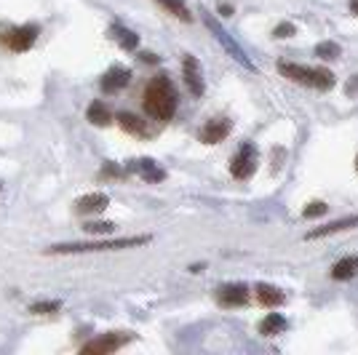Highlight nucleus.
Returning a JSON list of instances; mask_svg holds the SVG:
<instances>
[{"label":"nucleus","instance_id":"nucleus-5","mask_svg":"<svg viewBox=\"0 0 358 355\" xmlns=\"http://www.w3.org/2000/svg\"><path fill=\"white\" fill-rule=\"evenodd\" d=\"M257 163H259V155H257V147L252 142H243L238 147V152L230 158V174L236 179H252L254 171H257Z\"/></svg>","mask_w":358,"mask_h":355},{"label":"nucleus","instance_id":"nucleus-12","mask_svg":"<svg viewBox=\"0 0 358 355\" xmlns=\"http://www.w3.org/2000/svg\"><path fill=\"white\" fill-rule=\"evenodd\" d=\"M129 80H131V70L129 67H110L105 73V78H102V91L115 94V91L126 89Z\"/></svg>","mask_w":358,"mask_h":355},{"label":"nucleus","instance_id":"nucleus-4","mask_svg":"<svg viewBox=\"0 0 358 355\" xmlns=\"http://www.w3.org/2000/svg\"><path fill=\"white\" fill-rule=\"evenodd\" d=\"M134 340V334H129V331H113V334H102V337H96V340L86 342L83 347H80V353L83 355H110L120 350L123 345H129V342Z\"/></svg>","mask_w":358,"mask_h":355},{"label":"nucleus","instance_id":"nucleus-7","mask_svg":"<svg viewBox=\"0 0 358 355\" xmlns=\"http://www.w3.org/2000/svg\"><path fill=\"white\" fill-rule=\"evenodd\" d=\"M3 41H6V45H8L11 51H27V48H32V43L38 41V27H35V24L14 27V30H8V35H3Z\"/></svg>","mask_w":358,"mask_h":355},{"label":"nucleus","instance_id":"nucleus-28","mask_svg":"<svg viewBox=\"0 0 358 355\" xmlns=\"http://www.w3.org/2000/svg\"><path fill=\"white\" fill-rule=\"evenodd\" d=\"M220 14H222V16H233V6H230V3H220Z\"/></svg>","mask_w":358,"mask_h":355},{"label":"nucleus","instance_id":"nucleus-26","mask_svg":"<svg viewBox=\"0 0 358 355\" xmlns=\"http://www.w3.org/2000/svg\"><path fill=\"white\" fill-rule=\"evenodd\" d=\"M292 35H297V27L292 22H284V24H278L273 30V38H292Z\"/></svg>","mask_w":358,"mask_h":355},{"label":"nucleus","instance_id":"nucleus-31","mask_svg":"<svg viewBox=\"0 0 358 355\" xmlns=\"http://www.w3.org/2000/svg\"><path fill=\"white\" fill-rule=\"evenodd\" d=\"M356 168H358V158H356Z\"/></svg>","mask_w":358,"mask_h":355},{"label":"nucleus","instance_id":"nucleus-8","mask_svg":"<svg viewBox=\"0 0 358 355\" xmlns=\"http://www.w3.org/2000/svg\"><path fill=\"white\" fill-rule=\"evenodd\" d=\"M182 75H185V83H187V89L193 96H203V91H206V83H203V73H201V64L195 57H185L182 59Z\"/></svg>","mask_w":358,"mask_h":355},{"label":"nucleus","instance_id":"nucleus-13","mask_svg":"<svg viewBox=\"0 0 358 355\" xmlns=\"http://www.w3.org/2000/svg\"><path fill=\"white\" fill-rule=\"evenodd\" d=\"M107 206H110V198H107L105 193H89L75 201V211H78V214H99V211H105Z\"/></svg>","mask_w":358,"mask_h":355},{"label":"nucleus","instance_id":"nucleus-29","mask_svg":"<svg viewBox=\"0 0 358 355\" xmlns=\"http://www.w3.org/2000/svg\"><path fill=\"white\" fill-rule=\"evenodd\" d=\"M142 59L150 61V64H155V61H158V57H155V54H142Z\"/></svg>","mask_w":358,"mask_h":355},{"label":"nucleus","instance_id":"nucleus-11","mask_svg":"<svg viewBox=\"0 0 358 355\" xmlns=\"http://www.w3.org/2000/svg\"><path fill=\"white\" fill-rule=\"evenodd\" d=\"M129 171H136V174L145 179V182H150V184H158V182H164V179H166L164 168H161L155 161H150V158L131 161V163H129Z\"/></svg>","mask_w":358,"mask_h":355},{"label":"nucleus","instance_id":"nucleus-25","mask_svg":"<svg viewBox=\"0 0 358 355\" xmlns=\"http://www.w3.org/2000/svg\"><path fill=\"white\" fill-rule=\"evenodd\" d=\"M83 230L91 233V236H107V233H113V230H115V224L113 222H86L83 224Z\"/></svg>","mask_w":358,"mask_h":355},{"label":"nucleus","instance_id":"nucleus-15","mask_svg":"<svg viewBox=\"0 0 358 355\" xmlns=\"http://www.w3.org/2000/svg\"><path fill=\"white\" fill-rule=\"evenodd\" d=\"M257 299H259V305H265V307H281L286 302V294L278 286H273V283H259V286H257Z\"/></svg>","mask_w":358,"mask_h":355},{"label":"nucleus","instance_id":"nucleus-3","mask_svg":"<svg viewBox=\"0 0 358 355\" xmlns=\"http://www.w3.org/2000/svg\"><path fill=\"white\" fill-rule=\"evenodd\" d=\"M278 73L294 80L299 86H310L318 91H329L334 86V75L329 70H318V67H305V64H294V61H278Z\"/></svg>","mask_w":358,"mask_h":355},{"label":"nucleus","instance_id":"nucleus-16","mask_svg":"<svg viewBox=\"0 0 358 355\" xmlns=\"http://www.w3.org/2000/svg\"><path fill=\"white\" fill-rule=\"evenodd\" d=\"M353 275H358V254L345 256V259H340L337 265L331 267V278H334V281H348V278H353Z\"/></svg>","mask_w":358,"mask_h":355},{"label":"nucleus","instance_id":"nucleus-21","mask_svg":"<svg viewBox=\"0 0 358 355\" xmlns=\"http://www.w3.org/2000/svg\"><path fill=\"white\" fill-rule=\"evenodd\" d=\"M158 3H161L171 16H177L182 22H193V14H190V8H187L185 0H158Z\"/></svg>","mask_w":358,"mask_h":355},{"label":"nucleus","instance_id":"nucleus-20","mask_svg":"<svg viewBox=\"0 0 358 355\" xmlns=\"http://www.w3.org/2000/svg\"><path fill=\"white\" fill-rule=\"evenodd\" d=\"M86 115H89V120L94 123V126H107V123L113 120V115H110V110H107V104H105V102H99V99L89 104V113H86Z\"/></svg>","mask_w":358,"mask_h":355},{"label":"nucleus","instance_id":"nucleus-24","mask_svg":"<svg viewBox=\"0 0 358 355\" xmlns=\"http://www.w3.org/2000/svg\"><path fill=\"white\" fill-rule=\"evenodd\" d=\"M62 307V302H35V305H30V312L32 315H51V312H57Z\"/></svg>","mask_w":358,"mask_h":355},{"label":"nucleus","instance_id":"nucleus-6","mask_svg":"<svg viewBox=\"0 0 358 355\" xmlns=\"http://www.w3.org/2000/svg\"><path fill=\"white\" fill-rule=\"evenodd\" d=\"M206 27H209V30L214 32V38H217V41H220V43H222L224 48L230 51V57H233V59L238 61V64H243L246 70H254V64H252V59L246 57V51H241L238 43L230 38V32H224L222 27L217 24V19H214V16H206Z\"/></svg>","mask_w":358,"mask_h":355},{"label":"nucleus","instance_id":"nucleus-23","mask_svg":"<svg viewBox=\"0 0 358 355\" xmlns=\"http://www.w3.org/2000/svg\"><path fill=\"white\" fill-rule=\"evenodd\" d=\"M327 211H329V206L324 201H313V203H308V206L302 208V217H305V219H318V217H324Z\"/></svg>","mask_w":358,"mask_h":355},{"label":"nucleus","instance_id":"nucleus-19","mask_svg":"<svg viewBox=\"0 0 358 355\" xmlns=\"http://www.w3.org/2000/svg\"><path fill=\"white\" fill-rule=\"evenodd\" d=\"M118 123H120V129H123V131L136 133V136H145V133H148V126H145V120H139L136 115H131V113H120Z\"/></svg>","mask_w":358,"mask_h":355},{"label":"nucleus","instance_id":"nucleus-22","mask_svg":"<svg viewBox=\"0 0 358 355\" xmlns=\"http://www.w3.org/2000/svg\"><path fill=\"white\" fill-rule=\"evenodd\" d=\"M340 54H343V48H340V43H334V41H321V43L315 45V57H318V59L331 61V59H337Z\"/></svg>","mask_w":358,"mask_h":355},{"label":"nucleus","instance_id":"nucleus-14","mask_svg":"<svg viewBox=\"0 0 358 355\" xmlns=\"http://www.w3.org/2000/svg\"><path fill=\"white\" fill-rule=\"evenodd\" d=\"M353 227H358V214H356V217H343V219H337V222H329V224H324V227H315V230H310V233H308V238H310V240H315V238L334 236V233L353 230Z\"/></svg>","mask_w":358,"mask_h":355},{"label":"nucleus","instance_id":"nucleus-30","mask_svg":"<svg viewBox=\"0 0 358 355\" xmlns=\"http://www.w3.org/2000/svg\"><path fill=\"white\" fill-rule=\"evenodd\" d=\"M350 11L358 16V0H350Z\"/></svg>","mask_w":358,"mask_h":355},{"label":"nucleus","instance_id":"nucleus-18","mask_svg":"<svg viewBox=\"0 0 358 355\" xmlns=\"http://www.w3.org/2000/svg\"><path fill=\"white\" fill-rule=\"evenodd\" d=\"M286 328V318L281 315V312H270V315H265V321L259 324V334L262 337H275V334H281Z\"/></svg>","mask_w":358,"mask_h":355},{"label":"nucleus","instance_id":"nucleus-1","mask_svg":"<svg viewBox=\"0 0 358 355\" xmlns=\"http://www.w3.org/2000/svg\"><path fill=\"white\" fill-rule=\"evenodd\" d=\"M142 104H145V113L152 120L174 118V113H177V91L171 86V80L166 75H155L148 83V89H145Z\"/></svg>","mask_w":358,"mask_h":355},{"label":"nucleus","instance_id":"nucleus-17","mask_svg":"<svg viewBox=\"0 0 358 355\" xmlns=\"http://www.w3.org/2000/svg\"><path fill=\"white\" fill-rule=\"evenodd\" d=\"M110 35L118 41V45L123 48V51H134L136 45H139V35L136 32H131L129 27H120V24H113V30H110Z\"/></svg>","mask_w":358,"mask_h":355},{"label":"nucleus","instance_id":"nucleus-9","mask_svg":"<svg viewBox=\"0 0 358 355\" xmlns=\"http://www.w3.org/2000/svg\"><path fill=\"white\" fill-rule=\"evenodd\" d=\"M217 302L224 307H241L249 302V289L243 283H224L217 289Z\"/></svg>","mask_w":358,"mask_h":355},{"label":"nucleus","instance_id":"nucleus-27","mask_svg":"<svg viewBox=\"0 0 358 355\" xmlns=\"http://www.w3.org/2000/svg\"><path fill=\"white\" fill-rule=\"evenodd\" d=\"M102 174H105V177H120V168L118 166H110V163H107L105 168H102Z\"/></svg>","mask_w":358,"mask_h":355},{"label":"nucleus","instance_id":"nucleus-2","mask_svg":"<svg viewBox=\"0 0 358 355\" xmlns=\"http://www.w3.org/2000/svg\"><path fill=\"white\" fill-rule=\"evenodd\" d=\"M152 238L131 236V238H110V240H91V243H57L48 246L45 254H94V252H120V249H136L145 246Z\"/></svg>","mask_w":358,"mask_h":355},{"label":"nucleus","instance_id":"nucleus-10","mask_svg":"<svg viewBox=\"0 0 358 355\" xmlns=\"http://www.w3.org/2000/svg\"><path fill=\"white\" fill-rule=\"evenodd\" d=\"M233 131V120L227 118H211L203 129H201V142L203 145H220L222 139H227Z\"/></svg>","mask_w":358,"mask_h":355}]
</instances>
